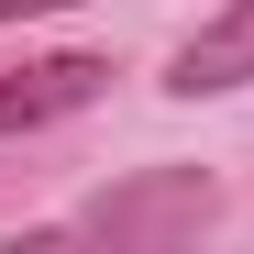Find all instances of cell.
Wrapping results in <instances>:
<instances>
[{
  "label": "cell",
  "mask_w": 254,
  "mask_h": 254,
  "mask_svg": "<svg viewBox=\"0 0 254 254\" xmlns=\"http://www.w3.org/2000/svg\"><path fill=\"white\" fill-rule=\"evenodd\" d=\"M166 89L177 100H221V89H254V0H232V11H210L188 45H177V66H166Z\"/></svg>",
  "instance_id": "3"
},
{
  "label": "cell",
  "mask_w": 254,
  "mask_h": 254,
  "mask_svg": "<svg viewBox=\"0 0 254 254\" xmlns=\"http://www.w3.org/2000/svg\"><path fill=\"white\" fill-rule=\"evenodd\" d=\"M33 11H77V0H0V22H33Z\"/></svg>",
  "instance_id": "4"
},
{
  "label": "cell",
  "mask_w": 254,
  "mask_h": 254,
  "mask_svg": "<svg viewBox=\"0 0 254 254\" xmlns=\"http://www.w3.org/2000/svg\"><path fill=\"white\" fill-rule=\"evenodd\" d=\"M221 221V177L210 166H144V177H122V188H100L89 210H77L66 232H89V243H188V232H210Z\"/></svg>",
  "instance_id": "1"
},
{
  "label": "cell",
  "mask_w": 254,
  "mask_h": 254,
  "mask_svg": "<svg viewBox=\"0 0 254 254\" xmlns=\"http://www.w3.org/2000/svg\"><path fill=\"white\" fill-rule=\"evenodd\" d=\"M111 89V56H45V66H11L0 77V133H45V122L89 111Z\"/></svg>",
  "instance_id": "2"
}]
</instances>
